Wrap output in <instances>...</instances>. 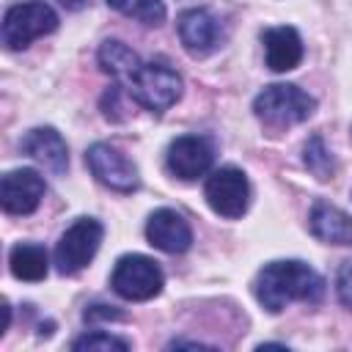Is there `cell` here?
I'll return each mask as SVG.
<instances>
[{"label": "cell", "mask_w": 352, "mask_h": 352, "mask_svg": "<svg viewBox=\"0 0 352 352\" xmlns=\"http://www.w3.org/2000/svg\"><path fill=\"white\" fill-rule=\"evenodd\" d=\"M146 239L162 253H184L192 245V228L176 209H157L146 220Z\"/></svg>", "instance_id": "12"}, {"label": "cell", "mask_w": 352, "mask_h": 352, "mask_svg": "<svg viewBox=\"0 0 352 352\" xmlns=\"http://www.w3.org/2000/svg\"><path fill=\"white\" fill-rule=\"evenodd\" d=\"M179 38L192 58H204L220 47V22L209 8H187L179 14Z\"/></svg>", "instance_id": "11"}, {"label": "cell", "mask_w": 352, "mask_h": 352, "mask_svg": "<svg viewBox=\"0 0 352 352\" xmlns=\"http://www.w3.org/2000/svg\"><path fill=\"white\" fill-rule=\"evenodd\" d=\"M8 267H11V275L19 278V280H44L47 272H50V256L44 250V245H36V242H16L8 253Z\"/></svg>", "instance_id": "16"}, {"label": "cell", "mask_w": 352, "mask_h": 352, "mask_svg": "<svg viewBox=\"0 0 352 352\" xmlns=\"http://www.w3.org/2000/svg\"><path fill=\"white\" fill-rule=\"evenodd\" d=\"M324 294V278L305 261H270L256 275V300L280 314L289 302H319Z\"/></svg>", "instance_id": "1"}, {"label": "cell", "mask_w": 352, "mask_h": 352, "mask_svg": "<svg viewBox=\"0 0 352 352\" xmlns=\"http://www.w3.org/2000/svg\"><path fill=\"white\" fill-rule=\"evenodd\" d=\"M96 58H99V66H102L110 77H116L118 82H124V80L143 63V60H140L124 41H118V38H107V41H102Z\"/></svg>", "instance_id": "17"}, {"label": "cell", "mask_w": 352, "mask_h": 352, "mask_svg": "<svg viewBox=\"0 0 352 352\" xmlns=\"http://www.w3.org/2000/svg\"><path fill=\"white\" fill-rule=\"evenodd\" d=\"M104 236V226L96 217H77L55 245V267L60 275H74L91 264Z\"/></svg>", "instance_id": "6"}, {"label": "cell", "mask_w": 352, "mask_h": 352, "mask_svg": "<svg viewBox=\"0 0 352 352\" xmlns=\"http://www.w3.org/2000/svg\"><path fill=\"white\" fill-rule=\"evenodd\" d=\"M316 99L294 82H272L253 99V113L270 126L302 124L314 116Z\"/></svg>", "instance_id": "3"}, {"label": "cell", "mask_w": 352, "mask_h": 352, "mask_svg": "<svg viewBox=\"0 0 352 352\" xmlns=\"http://www.w3.org/2000/svg\"><path fill=\"white\" fill-rule=\"evenodd\" d=\"M264 58L272 72H292L302 60V38L292 25H275L261 33Z\"/></svg>", "instance_id": "14"}, {"label": "cell", "mask_w": 352, "mask_h": 352, "mask_svg": "<svg viewBox=\"0 0 352 352\" xmlns=\"http://www.w3.org/2000/svg\"><path fill=\"white\" fill-rule=\"evenodd\" d=\"M302 162H305V168H308L316 179H322V182L333 179V173H336V160H333L330 148L324 146L322 135L308 138V143H305V148H302Z\"/></svg>", "instance_id": "19"}, {"label": "cell", "mask_w": 352, "mask_h": 352, "mask_svg": "<svg viewBox=\"0 0 352 352\" xmlns=\"http://www.w3.org/2000/svg\"><path fill=\"white\" fill-rule=\"evenodd\" d=\"M19 148L22 154H28L30 160L41 162L47 170L52 173H66L69 168V148H66V140L60 138L58 129L52 126H36L30 129L22 140H19Z\"/></svg>", "instance_id": "13"}, {"label": "cell", "mask_w": 352, "mask_h": 352, "mask_svg": "<svg viewBox=\"0 0 352 352\" xmlns=\"http://www.w3.org/2000/svg\"><path fill=\"white\" fill-rule=\"evenodd\" d=\"M58 28V14L44 0L16 3L3 16V44L6 50H25L33 38L47 36Z\"/></svg>", "instance_id": "5"}, {"label": "cell", "mask_w": 352, "mask_h": 352, "mask_svg": "<svg viewBox=\"0 0 352 352\" xmlns=\"http://www.w3.org/2000/svg\"><path fill=\"white\" fill-rule=\"evenodd\" d=\"M85 165L96 176V182H102L116 192H135L140 184L135 162L110 143H94L85 151Z\"/></svg>", "instance_id": "8"}, {"label": "cell", "mask_w": 352, "mask_h": 352, "mask_svg": "<svg viewBox=\"0 0 352 352\" xmlns=\"http://www.w3.org/2000/svg\"><path fill=\"white\" fill-rule=\"evenodd\" d=\"M58 3H60L66 11H80V8H85L88 0H58Z\"/></svg>", "instance_id": "22"}, {"label": "cell", "mask_w": 352, "mask_h": 352, "mask_svg": "<svg viewBox=\"0 0 352 352\" xmlns=\"http://www.w3.org/2000/svg\"><path fill=\"white\" fill-rule=\"evenodd\" d=\"M82 319L91 322V324L99 322V319H104V322L113 319V322H116V319H124V314H121L118 308H113V305H88L85 314H82Z\"/></svg>", "instance_id": "21"}, {"label": "cell", "mask_w": 352, "mask_h": 352, "mask_svg": "<svg viewBox=\"0 0 352 352\" xmlns=\"http://www.w3.org/2000/svg\"><path fill=\"white\" fill-rule=\"evenodd\" d=\"M124 85L129 96L154 116H162L182 96V77L165 63H140Z\"/></svg>", "instance_id": "2"}, {"label": "cell", "mask_w": 352, "mask_h": 352, "mask_svg": "<svg viewBox=\"0 0 352 352\" xmlns=\"http://www.w3.org/2000/svg\"><path fill=\"white\" fill-rule=\"evenodd\" d=\"M44 179L33 168H16L8 170L0 182V204L8 214H30L38 209L44 198Z\"/></svg>", "instance_id": "10"}, {"label": "cell", "mask_w": 352, "mask_h": 352, "mask_svg": "<svg viewBox=\"0 0 352 352\" xmlns=\"http://www.w3.org/2000/svg\"><path fill=\"white\" fill-rule=\"evenodd\" d=\"M204 195H206V204L220 217L236 220V217H242L248 212V204H250V182H248V176L239 168L223 165V168H217V170L209 173L206 187H204Z\"/></svg>", "instance_id": "7"}, {"label": "cell", "mask_w": 352, "mask_h": 352, "mask_svg": "<svg viewBox=\"0 0 352 352\" xmlns=\"http://www.w3.org/2000/svg\"><path fill=\"white\" fill-rule=\"evenodd\" d=\"M308 228L316 239L330 242V245H344L352 239V217L327 201H316L311 206Z\"/></svg>", "instance_id": "15"}, {"label": "cell", "mask_w": 352, "mask_h": 352, "mask_svg": "<svg viewBox=\"0 0 352 352\" xmlns=\"http://www.w3.org/2000/svg\"><path fill=\"white\" fill-rule=\"evenodd\" d=\"M110 8H116L124 16H132L143 25H162L165 22V3L162 0H107Z\"/></svg>", "instance_id": "18"}, {"label": "cell", "mask_w": 352, "mask_h": 352, "mask_svg": "<svg viewBox=\"0 0 352 352\" xmlns=\"http://www.w3.org/2000/svg\"><path fill=\"white\" fill-rule=\"evenodd\" d=\"M110 286L118 297L132 300V302H143V300H151L162 292L165 272L154 258H148L143 253H126L116 261L113 275H110Z\"/></svg>", "instance_id": "4"}, {"label": "cell", "mask_w": 352, "mask_h": 352, "mask_svg": "<svg viewBox=\"0 0 352 352\" xmlns=\"http://www.w3.org/2000/svg\"><path fill=\"white\" fill-rule=\"evenodd\" d=\"M214 162V143L204 135H182L170 140L165 165L176 179L192 182L198 176H206Z\"/></svg>", "instance_id": "9"}, {"label": "cell", "mask_w": 352, "mask_h": 352, "mask_svg": "<svg viewBox=\"0 0 352 352\" xmlns=\"http://www.w3.org/2000/svg\"><path fill=\"white\" fill-rule=\"evenodd\" d=\"M72 349H77V352H126L129 344H126L124 338H118V336L94 330V333L80 336V338L72 344Z\"/></svg>", "instance_id": "20"}]
</instances>
